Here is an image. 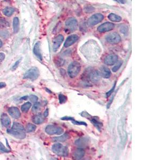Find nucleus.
Masks as SVG:
<instances>
[{"instance_id":"obj_26","label":"nucleus","mask_w":143,"mask_h":160,"mask_svg":"<svg viewBox=\"0 0 143 160\" xmlns=\"http://www.w3.org/2000/svg\"><path fill=\"white\" fill-rule=\"evenodd\" d=\"M9 22L4 18L0 17V28H6L9 27Z\"/></svg>"},{"instance_id":"obj_21","label":"nucleus","mask_w":143,"mask_h":160,"mask_svg":"<svg viewBox=\"0 0 143 160\" xmlns=\"http://www.w3.org/2000/svg\"><path fill=\"white\" fill-rule=\"evenodd\" d=\"M89 119L93 123V124L96 127V128L99 131H100L101 129L103 127V123L100 121H99L98 120H97L95 117L92 118L91 116V119Z\"/></svg>"},{"instance_id":"obj_29","label":"nucleus","mask_w":143,"mask_h":160,"mask_svg":"<svg viewBox=\"0 0 143 160\" xmlns=\"http://www.w3.org/2000/svg\"><path fill=\"white\" fill-rule=\"evenodd\" d=\"M12 129H16V130H25V129L24 126L20 123H17V122H14L13 123L12 126Z\"/></svg>"},{"instance_id":"obj_25","label":"nucleus","mask_w":143,"mask_h":160,"mask_svg":"<svg viewBox=\"0 0 143 160\" xmlns=\"http://www.w3.org/2000/svg\"><path fill=\"white\" fill-rule=\"evenodd\" d=\"M14 12H15V9L11 7H7L3 10V13L8 17L11 16Z\"/></svg>"},{"instance_id":"obj_43","label":"nucleus","mask_w":143,"mask_h":160,"mask_svg":"<svg viewBox=\"0 0 143 160\" xmlns=\"http://www.w3.org/2000/svg\"><path fill=\"white\" fill-rule=\"evenodd\" d=\"M61 120H70V121H73L75 119L73 118H71V117H69V116H64V117L61 118Z\"/></svg>"},{"instance_id":"obj_5","label":"nucleus","mask_w":143,"mask_h":160,"mask_svg":"<svg viewBox=\"0 0 143 160\" xmlns=\"http://www.w3.org/2000/svg\"><path fill=\"white\" fill-rule=\"evenodd\" d=\"M46 133L49 135H60L64 132V130L61 127L56 125H48L46 126Z\"/></svg>"},{"instance_id":"obj_38","label":"nucleus","mask_w":143,"mask_h":160,"mask_svg":"<svg viewBox=\"0 0 143 160\" xmlns=\"http://www.w3.org/2000/svg\"><path fill=\"white\" fill-rule=\"evenodd\" d=\"M30 100L31 101L32 103H35L36 102H37V101L38 100V97H37L36 96L34 95H31L30 96Z\"/></svg>"},{"instance_id":"obj_10","label":"nucleus","mask_w":143,"mask_h":160,"mask_svg":"<svg viewBox=\"0 0 143 160\" xmlns=\"http://www.w3.org/2000/svg\"><path fill=\"white\" fill-rule=\"evenodd\" d=\"M114 27H115V25L113 23L106 22L99 26L98 27V31L100 33H105L111 31Z\"/></svg>"},{"instance_id":"obj_44","label":"nucleus","mask_w":143,"mask_h":160,"mask_svg":"<svg viewBox=\"0 0 143 160\" xmlns=\"http://www.w3.org/2000/svg\"><path fill=\"white\" fill-rule=\"evenodd\" d=\"M6 86V84L4 82L0 83V89H2Z\"/></svg>"},{"instance_id":"obj_30","label":"nucleus","mask_w":143,"mask_h":160,"mask_svg":"<svg viewBox=\"0 0 143 160\" xmlns=\"http://www.w3.org/2000/svg\"><path fill=\"white\" fill-rule=\"evenodd\" d=\"M54 62L55 63V64L58 66H61L62 65H63L64 64V60L63 59L59 57H57L56 58H55L54 59Z\"/></svg>"},{"instance_id":"obj_46","label":"nucleus","mask_w":143,"mask_h":160,"mask_svg":"<svg viewBox=\"0 0 143 160\" xmlns=\"http://www.w3.org/2000/svg\"><path fill=\"white\" fill-rule=\"evenodd\" d=\"M27 98H28V96H25V97H22V98H21V99H24V100H26V99H27Z\"/></svg>"},{"instance_id":"obj_40","label":"nucleus","mask_w":143,"mask_h":160,"mask_svg":"<svg viewBox=\"0 0 143 160\" xmlns=\"http://www.w3.org/2000/svg\"><path fill=\"white\" fill-rule=\"evenodd\" d=\"M94 10V8H93L91 6H87L86 8H85V11L86 12H92Z\"/></svg>"},{"instance_id":"obj_9","label":"nucleus","mask_w":143,"mask_h":160,"mask_svg":"<svg viewBox=\"0 0 143 160\" xmlns=\"http://www.w3.org/2000/svg\"><path fill=\"white\" fill-rule=\"evenodd\" d=\"M7 133L13 137L19 139H23L26 137V133L25 132V130L11 129L7 130Z\"/></svg>"},{"instance_id":"obj_47","label":"nucleus","mask_w":143,"mask_h":160,"mask_svg":"<svg viewBox=\"0 0 143 160\" xmlns=\"http://www.w3.org/2000/svg\"><path fill=\"white\" fill-rule=\"evenodd\" d=\"M2 45H3V44H2V42L1 40H0V48H1L2 47Z\"/></svg>"},{"instance_id":"obj_32","label":"nucleus","mask_w":143,"mask_h":160,"mask_svg":"<svg viewBox=\"0 0 143 160\" xmlns=\"http://www.w3.org/2000/svg\"><path fill=\"white\" fill-rule=\"evenodd\" d=\"M9 36V33L7 30H0V36L4 38H7Z\"/></svg>"},{"instance_id":"obj_3","label":"nucleus","mask_w":143,"mask_h":160,"mask_svg":"<svg viewBox=\"0 0 143 160\" xmlns=\"http://www.w3.org/2000/svg\"><path fill=\"white\" fill-rule=\"evenodd\" d=\"M81 70L80 64L77 62L71 63L68 69V73L71 78H74L76 77Z\"/></svg>"},{"instance_id":"obj_17","label":"nucleus","mask_w":143,"mask_h":160,"mask_svg":"<svg viewBox=\"0 0 143 160\" xmlns=\"http://www.w3.org/2000/svg\"><path fill=\"white\" fill-rule=\"evenodd\" d=\"M85 152L82 148H79L76 150L73 153V157L75 159H80L85 155Z\"/></svg>"},{"instance_id":"obj_33","label":"nucleus","mask_w":143,"mask_h":160,"mask_svg":"<svg viewBox=\"0 0 143 160\" xmlns=\"http://www.w3.org/2000/svg\"><path fill=\"white\" fill-rule=\"evenodd\" d=\"M59 99L60 104H61L65 103L67 101V97L63 94H60L59 95Z\"/></svg>"},{"instance_id":"obj_4","label":"nucleus","mask_w":143,"mask_h":160,"mask_svg":"<svg viewBox=\"0 0 143 160\" xmlns=\"http://www.w3.org/2000/svg\"><path fill=\"white\" fill-rule=\"evenodd\" d=\"M78 27V21L74 17L68 18L65 23V31L67 33H72L75 31Z\"/></svg>"},{"instance_id":"obj_19","label":"nucleus","mask_w":143,"mask_h":160,"mask_svg":"<svg viewBox=\"0 0 143 160\" xmlns=\"http://www.w3.org/2000/svg\"><path fill=\"white\" fill-rule=\"evenodd\" d=\"M1 121L2 125L6 128L9 127L11 124V120L9 118V116L6 114H3L2 115L1 118Z\"/></svg>"},{"instance_id":"obj_28","label":"nucleus","mask_w":143,"mask_h":160,"mask_svg":"<svg viewBox=\"0 0 143 160\" xmlns=\"http://www.w3.org/2000/svg\"><path fill=\"white\" fill-rule=\"evenodd\" d=\"M36 126L33 124L28 123L26 128V130L27 133H31L33 132L36 130Z\"/></svg>"},{"instance_id":"obj_45","label":"nucleus","mask_w":143,"mask_h":160,"mask_svg":"<svg viewBox=\"0 0 143 160\" xmlns=\"http://www.w3.org/2000/svg\"><path fill=\"white\" fill-rule=\"evenodd\" d=\"M48 109H47L44 112V117H47V116L48 115Z\"/></svg>"},{"instance_id":"obj_12","label":"nucleus","mask_w":143,"mask_h":160,"mask_svg":"<svg viewBox=\"0 0 143 160\" xmlns=\"http://www.w3.org/2000/svg\"><path fill=\"white\" fill-rule=\"evenodd\" d=\"M78 38H79L78 36L76 34H73L69 36L67 38L64 43V47L65 48H68L74 44H75V43L78 41Z\"/></svg>"},{"instance_id":"obj_37","label":"nucleus","mask_w":143,"mask_h":160,"mask_svg":"<svg viewBox=\"0 0 143 160\" xmlns=\"http://www.w3.org/2000/svg\"><path fill=\"white\" fill-rule=\"evenodd\" d=\"M127 31H128V29H127V27L126 26H121L120 32L122 33L125 34L127 32Z\"/></svg>"},{"instance_id":"obj_42","label":"nucleus","mask_w":143,"mask_h":160,"mask_svg":"<svg viewBox=\"0 0 143 160\" xmlns=\"http://www.w3.org/2000/svg\"><path fill=\"white\" fill-rule=\"evenodd\" d=\"M21 59H19V60H18V61H17L16 63H15V64L13 65V66H12V70H15V69H16L17 68V67H18V65L19 64V63H20V62H21Z\"/></svg>"},{"instance_id":"obj_6","label":"nucleus","mask_w":143,"mask_h":160,"mask_svg":"<svg viewBox=\"0 0 143 160\" xmlns=\"http://www.w3.org/2000/svg\"><path fill=\"white\" fill-rule=\"evenodd\" d=\"M40 75V72L38 68L33 67L28 69L24 75V79H28L32 81L37 80Z\"/></svg>"},{"instance_id":"obj_18","label":"nucleus","mask_w":143,"mask_h":160,"mask_svg":"<svg viewBox=\"0 0 143 160\" xmlns=\"http://www.w3.org/2000/svg\"><path fill=\"white\" fill-rule=\"evenodd\" d=\"M33 52L40 60H42V57L40 50V43L39 42L36 43V44L34 45L33 48Z\"/></svg>"},{"instance_id":"obj_39","label":"nucleus","mask_w":143,"mask_h":160,"mask_svg":"<svg viewBox=\"0 0 143 160\" xmlns=\"http://www.w3.org/2000/svg\"><path fill=\"white\" fill-rule=\"evenodd\" d=\"M72 122L74 124H76V125H85V126L87 125V124L85 122H81V121H76L75 120L72 121Z\"/></svg>"},{"instance_id":"obj_11","label":"nucleus","mask_w":143,"mask_h":160,"mask_svg":"<svg viewBox=\"0 0 143 160\" xmlns=\"http://www.w3.org/2000/svg\"><path fill=\"white\" fill-rule=\"evenodd\" d=\"M118 57L115 54H110L106 57L104 59V63L106 65L111 66L118 62Z\"/></svg>"},{"instance_id":"obj_23","label":"nucleus","mask_w":143,"mask_h":160,"mask_svg":"<svg viewBox=\"0 0 143 160\" xmlns=\"http://www.w3.org/2000/svg\"><path fill=\"white\" fill-rule=\"evenodd\" d=\"M108 18L111 21L113 22H120L122 20V17L117 15V14L113 13H110L108 16Z\"/></svg>"},{"instance_id":"obj_8","label":"nucleus","mask_w":143,"mask_h":160,"mask_svg":"<svg viewBox=\"0 0 143 160\" xmlns=\"http://www.w3.org/2000/svg\"><path fill=\"white\" fill-rule=\"evenodd\" d=\"M106 40L111 45H116L121 42V37L118 33L114 32L107 35L106 37Z\"/></svg>"},{"instance_id":"obj_27","label":"nucleus","mask_w":143,"mask_h":160,"mask_svg":"<svg viewBox=\"0 0 143 160\" xmlns=\"http://www.w3.org/2000/svg\"><path fill=\"white\" fill-rule=\"evenodd\" d=\"M31 107V103H30V102L26 103L22 106V107H21L22 111L23 112L26 113V112H28V110H29V109Z\"/></svg>"},{"instance_id":"obj_13","label":"nucleus","mask_w":143,"mask_h":160,"mask_svg":"<svg viewBox=\"0 0 143 160\" xmlns=\"http://www.w3.org/2000/svg\"><path fill=\"white\" fill-rule=\"evenodd\" d=\"M63 40H64V36L61 34L58 35L54 38L53 43V49L54 52H56L59 49Z\"/></svg>"},{"instance_id":"obj_15","label":"nucleus","mask_w":143,"mask_h":160,"mask_svg":"<svg viewBox=\"0 0 143 160\" xmlns=\"http://www.w3.org/2000/svg\"><path fill=\"white\" fill-rule=\"evenodd\" d=\"M99 73L100 76L105 79H108L111 75V71L110 69L105 66H102L100 68Z\"/></svg>"},{"instance_id":"obj_20","label":"nucleus","mask_w":143,"mask_h":160,"mask_svg":"<svg viewBox=\"0 0 143 160\" xmlns=\"http://www.w3.org/2000/svg\"><path fill=\"white\" fill-rule=\"evenodd\" d=\"M70 136L69 135L66 133L63 134V135L59 136V137H54L52 140L54 142H64L66 140H67L69 138Z\"/></svg>"},{"instance_id":"obj_31","label":"nucleus","mask_w":143,"mask_h":160,"mask_svg":"<svg viewBox=\"0 0 143 160\" xmlns=\"http://www.w3.org/2000/svg\"><path fill=\"white\" fill-rule=\"evenodd\" d=\"M40 107H41L40 103L36 102L35 104L33 105V106L32 107V111L33 113H37L40 109Z\"/></svg>"},{"instance_id":"obj_34","label":"nucleus","mask_w":143,"mask_h":160,"mask_svg":"<svg viewBox=\"0 0 143 160\" xmlns=\"http://www.w3.org/2000/svg\"><path fill=\"white\" fill-rule=\"evenodd\" d=\"M122 62H119L118 64H117V65H116L115 66H114L113 68H112V71H113V72H116V71H117L120 68H121V66H122Z\"/></svg>"},{"instance_id":"obj_14","label":"nucleus","mask_w":143,"mask_h":160,"mask_svg":"<svg viewBox=\"0 0 143 160\" xmlns=\"http://www.w3.org/2000/svg\"><path fill=\"white\" fill-rule=\"evenodd\" d=\"M89 139L87 137H83L77 139L75 141V144L79 148H84L87 147L89 144Z\"/></svg>"},{"instance_id":"obj_22","label":"nucleus","mask_w":143,"mask_h":160,"mask_svg":"<svg viewBox=\"0 0 143 160\" xmlns=\"http://www.w3.org/2000/svg\"><path fill=\"white\" fill-rule=\"evenodd\" d=\"M32 120L34 123L37 124H40L44 122L45 118L44 116L42 115V114H39L35 115L33 118Z\"/></svg>"},{"instance_id":"obj_2","label":"nucleus","mask_w":143,"mask_h":160,"mask_svg":"<svg viewBox=\"0 0 143 160\" xmlns=\"http://www.w3.org/2000/svg\"><path fill=\"white\" fill-rule=\"evenodd\" d=\"M52 151L60 156L66 157L69 154V149L67 146H63L61 144L58 142L53 145L52 147Z\"/></svg>"},{"instance_id":"obj_7","label":"nucleus","mask_w":143,"mask_h":160,"mask_svg":"<svg viewBox=\"0 0 143 160\" xmlns=\"http://www.w3.org/2000/svg\"><path fill=\"white\" fill-rule=\"evenodd\" d=\"M104 16L101 13H95L87 21V25L89 27H93L98 24L100 23L103 20Z\"/></svg>"},{"instance_id":"obj_1","label":"nucleus","mask_w":143,"mask_h":160,"mask_svg":"<svg viewBox=\"0 0 143 160\" xmlns=\"http://www.w3.org/2000/svg\"><path fill=\"white\" fill-rule=\"evenodd\" d=\"M83 78L84 80L91 82L93 83H96L99 81L100 75L99 74V71L97 70H87L86 72H85Z\"/></svg>"},{"instance_id":"obj_35","label":"nucleus","mask_w":143,"mask_h":160,"mask_svg":"<svg viewBox=\"0 0 143 160\" xmlns=\"http://www.w3.org/2000/svg\"><path fill=\"white\" fill-rule=\"evenodd\" d=\"M0 151H2L3 152H6V153H8L10 152L9 150H8L6 147L4 146L3 144L0 142Z\"/></svg>"},{"instance_id":"obj_41","label":"nucleus","mask_w":143,"mask_h":160,"mask_svg":"<svg viewBox=\"0 0 143 160\" xmlns=\"http://www.w3.org/2000/svg\"><path fill=\"white\" fill-rule=\"evenodd\" d=\"M5 54L3 52L0 53V64H1V63L3 61L5 58Z\"/></svg>"},{"instance_id":"obj_24","label":"nucleus","mask_w":143,"mask_h":160,"mask_svg":"<svg viewBox=\"0 0 143 160\" xmlns=\"http://www.w3.org/2000/svg\"><path fill=\"white\" fill-rule=\"evenodd\" d=\"M19 28V20L18 17H15L13 20V29L14 33H17Z\"/></svg>"},{"instance_id":"obj_16","label":"nucleus","mask_w":143,"mask_h":160,"mask_svg":"<svg viewBox=\"0 0 143 160\" xmlns=\"http://www.w3.org/2000/svg\"><path fill=\"white\" fill-rule=\"evenodd\" d=\"M9 114L14 119H18L21 117V112L19 109L15 107H11L9 110Z\"/></svg>"},{"instance_id":"obj_36","label":"nucleus","mask_w":143,"mask_h":160,"mask_svg":"<svg viewBox=\"0 0 143 160\" xmlns=\"http://www.w3.org/2000/svg\"><path fill=\"white\" fill-rule=\"evenodd\" d=\"M115 87H116V82H115V83H114L113 86L112 87V88H111L108 92H107L106 93V96H107V97H109V96L113 93V91H114V90H115Z\"/></svg>"}]
</instances>
